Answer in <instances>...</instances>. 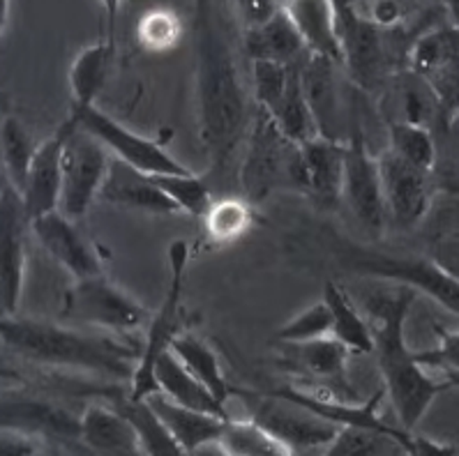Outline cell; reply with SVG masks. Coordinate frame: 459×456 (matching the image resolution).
<instances>
[{"mask_svg": "<svg viewBox=\"0 0 459 456\" xmlns=\"http://www.w3.org/2000/svg\"><path fill=\"white\" fill-rule=\"evenodd\" d=\"M196 107L208 159L220 171L249 125L247 92L217 0H196Z\"/></svg>", "mask_w": 459, "mask_h": 456, "instance_id": "cell-1", "label": "cell"}, {"mask_svg": "<svg viewBox=\"0 0 459 456\" xmlns=\"http://www.w3.org/2000/svg\"><path fill=\"white\" fill-rule=\"evenodd\" d=\"M416 297L418 293L413 288L394 284L388 293H377L365 300L385 397L393 403L397 425L404 431H416L432 403L441 394L459 387V374L434 378L418 360L416 350H411L406 344V318Z\"/></svg>", "mask_w": 459, "mask_h": 456, "instance_id": "cell-2", "label": "cell"}, {"mask_svg": "<svg viewBox=\"0 0 459 456\" xmlns=\"http://www.w3.org/2000/svg\"><path fill=\"white\" fill-rule=\"evenodd\" d=\"M0 344L26 362L116 381H130L139 360V348L120 339L35 318L0 316Z\"/></svg>", "mask_w": 459, "mask_h": 456, "instance_id": "cell-3", "label": "cell"}, {"mask_svg": "<svg viewBox=\"0 0 459 456\" xmlns=\"http://www.w3.org/2000/svg\"><path fill=\"white\" fill-rule=\"evenodd\" d=\"M330 249L342 270H349L358 277L384 280L388 284H404L459 316V280L443 268L437 258L384 252L340 236L333 237Z\"/></svg>", "mask_w": 459, "mask_h": 456, "instance_id": "cell-4", "label": "cell"}, {"mask_svg": "<svg viewBox=\"0 0 459 456\" xmlns=\"http://www.w3.org/2000/svg\"><path fill=\"white\" fill-rule=\"evenodd\" d=\"M240 164V187L249 203H261L275 192L307 194L303 143L289 139L271 113L256 107Z\"/></svg>", "mask_w": 459, "mask_h": 456, "instance_id": "cell-5", "label": "cell"}, {"mask_svg": "<svg viewBox=\"0 0 459 456\" xmlns=\"http://www.w3.org/2000/svg\"><path fill=\"white\" fill-rule=\"evenodd\" d=\"M189 245L185 240H176L169 245L167 261H169V284L164 300L157 309V314H151V321L146 325V339L139 348V360H136L134 374L130 378V399H146L157 392L155 383V365L157 357L171 346L173 337L180 332L178 316L180 302H183L185 280H187L189 265Z\"/></svg>", "mask_w": 459, "mask_h": 456, "instance_id": "cell-6", "label": "cell"}, {"mask_svg": "<svg viewBox=\"0 0 459 456\" xmlns=\"http://www.w3.org/2000/svg\"><path fill=\"white\" fill-rule=\"evenodd\" d=\"M63 318L111 332H134L146 330L151 312L102 272L74 280L63 302Z\"/></svg>", "mask_w": 459, "mask_h": 456, "instance_id": "cell-7", "label": "cell"}, {"mask_svg": "<svg viewBox=\"0 0 459 456\" xmlns=\"http://www.w3.org/2000/svg\"><path fill=\"white\" fill-rule=\"evenodd\" d=\"M233 399L247 403L252 410L249 417L259 422L273 438L287 447L289 454L300 450H324L335 441L340 426L328 419L314 415L312 410L298 406V403L273 394L271 390L255 392L233 385Z\"/></svg>", "mask_w": 459, "mask_h": 456, "instance_id": "cell-8", "label": "cell"}, {"mask_svg": "<svg viewBox=\"0 0 459 456\" xmlns=\"http://www.w3.org/2000/svg\"><path fill=\"white\" fill-rule=\"evenodd\" d=\"M111 152L86 129L74 125L63 151V176H60L58 210L70 219L79 221L88 215L95 199H100L107 177Z\"/></svg>", "mask_w": 459, "mask_h": 456, "instance_id": "cell-9", "label": "cell"}, {"mask_svg": "<svg viewBox=\"0 0 459 456\" xmlns=\"http://www.w3.org/2000/svg\"><path fill=\"white\" fill-rule=\"evenodd\" d=\"M342 201L369 236H381L388 224L381 194L378 159L369 152L365 134L353 111L351 129L344 141V176H342Z\"/></svg>", "mask_w": 459, "mask_h": 456, "instance_id": "cell-10", "label": "cell"}, {"mask_svg": "<svg viewBox=\"0 0 459 456\" xmlns=\"http://www.w3.org/2000/svg\"><path fill=\"white\" fill-rule=\"evenodd\" d=\"M30 219L22 192L10 180L0 183V316H14L26 281V236Z\"/></svg>", "mask_w": 459, "mask_h": 456, "instance_id": "cell-11", "label": "cell"}, {"mask_svg": "<svg viewBox=\"0 0 459 456\" xmlns=\"http://www.w3.org/2000/svg\"><path fill=\"white\" fill-rule=\"evenodd\" d=\"M76 125L86 129L88 134H92L107 148L116 159L130 164V167L139 168L143 173H180L189 171L185 164H180L176 157L169 155L162 145L157 141L148 139V136L139 134L134 129L125 127L116 118H111L108 113L100 111L98 107H88L82 111H67Z\"/></svg>", "mask_w": 459, "mask_h": 456, "instance_id": "cell-12", "label": "cell"}, {"mask_svg": "<svg viewBox=\"0 0 459 456\" xmlns=\"http://www.w3.org/2000/svg\"><path fill=\"white\" fill-rule=\"evenodd\" d=\"M378 159L381 194H384L385 217L397 228H416L432 208L434 180L432 173L413 167L385 148Z\"/></svg>", "mask_w": 459, "mask_h": 456, "instance_id": "cell-13", "label": "cell"}, {"mask_svg": "<svg viewBox=\"0 0 459 456\" xmlns=\"http://www.w3.org/2000/svg\"><path fill=\"white\" fill-rule=\"evenodd\" d=\"M349 350L335 337H321L303 344H281L280 365L293 371L300 381L316 385L314 390L344 399H360L349 381Z\"/></svg>", "mask_w": 459, "mask_h": 456, "instance_id": "cell-14", "label": "cell"}, {"mask_svg": "<svg viewBox=\"0 0 459 456\" xmlns=\"http://www.w3.org/2000/svg\"><path fill=\"white\" fill-rule=\"evenodd\" d=\"M342 38V65L362 90H374L390 63V28L378 26L369 14L353 12L337 22Z\"/></svg>", "mask_w": 459, "mask_h": 456, "instance_id": "cell-15", "label": "cell"}, {"mask_svg": "<svg viewBox=\"0 0 459 456\" xmlns=\"http://www.w3.org/2000/svg\"><path fill=\"white\" fill-rule=\"evenodd\" d=\"M0 429L17 431L42 443H79V415L38 397L0 399Z\"/></svg>", "mask_w": 459, "mask_h": 456, "instance_id": "cell-16", "label": "cell"}, {"mask_svg": "<svg viewBox=\"0 0 459 456\" xmlns=\"http://www.w3.org/2000/svg\"><path fill=\"white\" fill-rule=\"evenodd\" d=\"M74 125L76 120L67 113L65 120L54 129V134L39 141L38 148H35V155L26 173V183L22 187V199L28 219H35L44 212L58 210L63 151H65V141Z\"/></svg>", "mask_w": 459, "mask_h": 456, "instance_id": "cell-17", "label": "cell"}, {"mask_svg": "<svg viewBox=\"0 0 459 456\" xmlns=\"http://www.w3.org/2000/svg\"><path fill=\"white\" fill-rule=\"evenodd\" d=\"M30 231L51 258L74 280H86L92 274H102L104 265L91 242L74 226V219L65 217L60 210L44 212L30 219Z\"/></svg>", "mask_w": 459, "mask_h": 456, "instance_id": "cell-18", "label": "cell"}, {"mask_svg": "<svg viewBox=\"0 0 459 456\" xmlns=\"http://www.w3.org/2000/svg\"><path fill=\"white\" fill-rule=\"evenodd\" d=\"M300 83L319 127V136L333 141H346L351 120L342 111V92L337 88V63L321 56L307 54L300 63ZM353 118V113H351Z\"/></svg>", "mask_w": 459, "mask_h": 456, "instance_id": "cell-19", "label": "cell"}, {"mask_svg": "<svg viewBox=\"0 0 459 456\" xmlns=\"http://www.w3.org/2000/svg\"><path fill=\"white\" fill-rule=\"evenodd\" d=\"M100 199L116 205V208L136 210V212H148V215H180L176 203L157 187L151 173L139 171V168L130 167L116 157H111Z\"/></svg>", "mask_w": 459, "mask_h": 456, "instance_id": "cell-20", "label": "cell"}, {"mask_svg": "<svg viewBox=\"0 0 459 456\" xmlns=\"http://www.w3.org/2000/svg\"><path fill=\"white\" fill-rule=\"evenodd\" d=\"M281 10L298 30L309 54L342 65V38L337 12L330 0H284Z\"/></svg>", "mask_w": 459, "mask_h": 456, "instance_id": "cell-21", "label": "cell"}, {"mask_svg": "<svg viewBox=\"0 0 459 456\" xmlns=\"http://www.w3.org/2000/svg\"><path fill=\"white\" fill-rule=\"evenodd\" d=\"M146 399L151 401L155 413L160 415L169 434L173 435V441L178 443L183 454H187V452L217 450V441H220L227 419L220 417V415L180 406V403L164 397L162 392H155Z\"/></svg>", "mask_w": 459, "mask_h": 456, "instance_id": "cell-22", "label": "cell"}, {"mask_svg": "<svg viewBox=\"0 0 459 456\" xmlns=\"http://www.w3.org/2000/svg\"><path fill=\"white\" fill-rule=\"evenodd\" d=\"M79 443L102 454H141L139 435L116 406L88 403L79 415Z\"/></svg>", "mask_w": 459, "mask_h": 456, "instance_id": "cell-23", "label": "cell"}, {"mask_svg": "<svg viewBox=\"0 0 459 456\" xmlns=\"http://www.w3.org/2000/svg\"><path fill=\"white\" fill-rule=\"evenodd\" d=\"M307 196L324 208H333L342 201V176H344V141L325 136L303 143Z\"/></svg>", "mask_w": 459, "mask_h": 456, "instance_id": "cell-24", "label": "cell"}, {"mask_svg": "<svg viewBox=\"0 0 459 456\" xmlns=\"http://www.w3.org/2000/svg\"><path fill=\"white\" fill-rule=\"evenodd\" d=\"M155 383L157 392H162L164 397L180 403V406L204 410V413L220 415V417L224 419L231 417L229 406L217 401L215 394H212L211 390H208V387H205L204 383L178 360V355L173 353L171 348H167L160 357H157Z\"/></svg>", "mask_w": 459, "mask_h": 456, "instance_id": "cell-25", "label": "cell"}, {"mask_svg": "<svg viewBox=\"0 0 459 456\" xmlns=\"http://www.w3.org/2000/svg\"><path fill=\"white\" fill-rule=\"evenodd\" d=\"M245 51L252 60H273L281 65H300L309 54L284 10L264 26L245 30Z\"/></svg>", "mask_w": 459, "mask_h": 456, "instance_id": "cell-26", "label": "cell"}, {"mask_svg": "<svg viewBox=\"0 0 459 456\" xmlns=\"http://www.w3.org/2000/svg\"><path fill=\"white\" fill-rule=\"evenodd\" d=\"M116 42L100 38L98 42L88 44L82 48L70 67V92H72V111L95 107L108 79L111 60H114Z\"/></svg>", "mask_w": 459, "mask_h": 456, "instance_id": "cell-27", "label": "cell"}, {"mask_svg": "<svg viewBox=\"0 0 459 456\" xmlns=\"http://www.w3.org/2000/svg\"><path fill=\"white\" fill-rule=\"evenodd\" d=\"M324 300L333 314V337L353 355L374 353V334L369 321L360 314L353 300L337 281L324 284Z\"/></svg>", "mask_w": 459, "mask_h": 456, "instance_id": "cell-28", "label": "cell"}, {"mask_svg": "<svg viewBox=\"0 0 459 456\" xmlns=\"http://www.w3.org/2000/svg\"><path fill=\"white\" fill-rule=\"evenodd\" d=\"M169 348L178 355V360L183 362V365L187 366V369L192 371L212 394H215L217 401L229 406V401L233 399V385L227 381V376H224L215 350L205 344L204 339L187 332V330H180V332L173 337Z\"/></svg>", "mask_w": 459, "mask_h": 456, "instance_id": "cell-29", "label": "cell"}, {"mask_svg": "<svg viewBox=\"0 0 459 456\" xmlns=\"http://www.w3.org/2000/svg\"><path fill=\"white\" fill-rule=\"evenodd\" d=\"M300 67V65H298ZM296 67L291 81H289L287 90L280 97V102L271 108V118L275 120L277 127L289 136V139L298 141V143H307V141L319 136V127L312 116V108L307 104V97L303 92V83H300V70ZM265 111V108H264Z\"/></svg>", "mask_w": 459, "mask_h": 456, "instance_id": "cell-30", "label": "cell"}, {"mask_svg": "<svg viewBox=\"0 0 459 456\" xmlns=\"http://www.w3.org/2000/svg\"><path fill=\"white\" fill-rule=\"evenodd\" d=\"M394 90H397V107H400L404 123L425 125V127L432 129L441 123V102H438L432 83L425 76L409 70L406 74L397 76Z\"/></svg>", "mask_w": 459, "mask_h": 456, "instance_id": "cell-31", "label": "cell"}, {"mask_svg": "<svg viewBox=\"0 0 459 456\" xmlns=\"http://www.w3.org/2000/svg\"><path fill=\"white\" fill-rule=\"evenodd\" d=\"M116 409L134 426L136 435H139L141 454H183L178 443L173 441V435L169 434L148 399L125 397L123 401L116 403Z\"/></svg>", "mask_w": 459, "mask_h": 456, "instance_id": "cell-32", "label": "cell"}, {"mask_svg": "<svg viewBox=\"0 0 459 456\" xmlns=\"http://www.w3.org/2000/svg\"><path fill=\"white\" fill-rule=\"evenodd\" d=\"M201 219L211 245H231L252 228L255 217L247 199H212Z\"/></svg>", "mask_w": 459, "mask_h": 456, "instance_id": "cell-33", "label": "cell"}, {"mask_svg": "<svg viewBox=\"0 0 459 456\" xmlns=\"http://www.w3.org/2000/svg\"><path fill=\"white\" fill-rule=\"evenodd\" d=\"M217 452L221 454H240V456H277L289 454V450L277 438H273L259 422L255 419H236L229 417L224 422Z\"/></svg>", "mask_w": 459, "mask_h": 456, "instance_id": "cell-34", "label": "cell"}, {"mask_svg": "<svg viewBox=\"0 0 459 456\" xmlns=\"http://www.w3.org/2000/svg\"><path fill=\"white\" fill-rule=\"evenodd\" d=\"M38 143L33 141L30 132L23 127L17 116H3L0 120V161L5 167V176L14 187L22 192L26 183V173L30 167V159L35 155Z\"/></svg>", "mask_w": 459, "mask_h": 456, "instance_id": "cell-35", "label": "cell"}, {"mask_svg": "<svg viewBox=\"0 0 459 456\" xmlns=\"http://www.w3.org/2000/svg\"><path fill=\"white\" fill-rule=\"evenodd\" d=\"M388 151H393L394 155L413 167L432 173L434 159H437L434 129L425 127V125L393 120L388 123Z\"/></svg>", "mask_w": 459, "mask_h": 456, "instance_id": "cell-36", "label": "cell"}, {"mask_svg": "<svg viewBox=\"0 0 459 456\" xmlns=\"http://www.w3.org/2000/svg\"><path fill=\"white\" fill-rule=\"evenodd\" d=\"M437 159H434V187L459 196V113H446L434 127Z\"/></svg>", "mask_w": 459, "mask_h": 456, "instance_id": "cell-37", "label": "cell"}, {"mask_svg": "<svg viewBox=\"0 0 459 456\" xmlns=\"http://www.w3.org/2000/svg\"><path fill=\"white\" fill-rule=\"evenodd\" d=\"M151 177L157 183V187L176 203L180 215L201 217L212 203L211 185L205 183L201 176H196L192 168L180 173H155Z\"/></svg>", "mask_w": 459, "mask_h": 456, "instance_id": "cell-38", "label": "cell"}, {"mask_svg": "<svg viewBox=\"0 0 459 456\" xmlns=\"http://www.w3.org/2000/svg\"><path fill=\"white\" fill-rule=\"evenodd\" d=\"M459 58V28H437L422 32L409 48L411 70L427 76L434 70Z\"/></svg>", "mask_w": 459, "mask_h": 456, "instance_id": "cell-39", "label": "cell"}, {"mask_svg": "<svg viewBox=\"0 0 459 456\" xmlns=\"http://www.w3.org/2000/svg\"><path fill=\"white\" fill-rule=\"evenodd\" d=\"M183 38V23L178 14L164 7L143 12V16L136 23V42L148 54H167Z\"/></svg>", "mask_w": 459, "mask_h": 456, "instance_id": "cell-40", "label": "cell"}, {"mask_svg": "<svg viewBox=\"0 0 459 456\" xmlns=\"http://www.w3.org/2000/svg\"><path fill=\"white\" fill-rule=\"evenodd\" d=\"M321 337H333V314L324 297L303 312H298L291 321L277 330L280 344H303V341H314Z\"/></svg>", "mask_w": 459, "mask_h": 456, "instance_id": "cell-41", "label": "cell"}, {"mask_svg": "<svg viewBox=\"0 0 459 456\" xmlns=\"http://www.w3.org/2000/svg\"><path fill=\"white\" fill-rule=\"evenodd\" d=\"M298 65H281L273 60H252V86L256 107L271 111L287 90Z\"/></svg>", "mask_w": 459, "mask_h": 456, "instance_id": "cell-42", "label": "cell"}, {"mask_svg": "<svg viewBox=\"0 0 459 456\" xmlns=\"http://www.w3.org/2000/svg\"><path fill=\"white\" fill-rule=\"evenodd\" d=\"M438 346L429 350H420L418 360L432 369H446L450 374H459V330L437 328Z\"/></svg>", "mask_w": 459, "mask_h": 456, "instance_id": "cell-43", "label": "cell"}, {"mask_svg": "<svg viewBox=\"0 0 459 456\" xmlns=\"http://www.w3.org/2000/svg\"><path fill=\"white\" fill-rule=\"evenodd\" d=\"M425 79L432 83L434 92H437L443 116L446 113H459V58L450 60L448 65L434 70Z\"/></svg>", "mask_w": 459, "mask_h": 456, "instance_id": "cell-44", "label": "cell"}, {"mask_svg": "<svg viewBox=\"0 0 459 456\" xmlns=\"http://www.w3.org/2000/svg\"><path fill=\"white\" fill-rule=\"evenodd\" d=\"M236 7L245 23V30H249V28H259L265 22H271L281 10V3L277 0H236Z\"/></svg>", "mask_w": 459, "mask_h": 456, "instance_id": "cell-45", "label": "cell"}, {"mask_svg": "<svg viewBox=\"0 0 459 456\" xmlns=\"http://www.w3.org/2000/svg\"><path fill=\"white\" fill-rule=\"evenodd\" d=\"M42 450V441H38V438L0 429V454H38Z\"/></svg>", "mask_w": 459, "mask_h": 456, "instance_id": "cell-46", "label": "cell"}, {"mask_svg": "<svg viewBox=\"0 0 459 456\" xmlns=\"http://www.w3.org/2000/svg\"><path fill=\"white\" fill-rule=\"evenodd\" d=\"M432 258H437L443 268L459 280V240H443L434 247Z\"/></svg>", "mask_w": 459, "mask_h": 456, "instance_id": "cell-47", "label": "cell"}, {"mask_svg": "<svg viewBox=\"0 0 459 456\" xmlns=\"http://www.w3.org/2000/svg\"><path fill=\"white\" fill-rule=\"evenodd\" d=\"M120 3L123 0H100L104 14H107V39L116 42V22H118Z\"/></svg>", "mask_w": 459, "mask_h": 456, "instance_id": "cell-48", "label": "cell"}, {"mask_svg": "<svg viewBox=\"0 0 459 456\" xmlns=\"http://www.w3.org/2000/svg\"><path fill=\"white\" fill-rule=\"evenodd\" d=\"M333 3V7H335L337 12V22L340 19H344V16L353 14V12H360V7H358V0H330Z\"/></svg>", "mask_w": 459, "mask_h": 456, "instance_id": "cell-49", "label": "cell"}, {"mask_svg": "<svg viewBox=\"0 0 459 456\" xmlns=\"http://www.w3.org/2000/svg\"><path fill=\"white\" fill-rule=\"evenodd\" d=\"M7 16H10V0H0V35L7 26Z\"/></svg>", "mask_w": 459, "mask_h": 456, "instance_id": "cell-50", "label": "cell"}, {"mask_svg": "<svg viewBox=\"0 0 459 456\" xmlns=\"http://www.w3.org/2000/svg\"><path fill=\"white\" fill-rule=\"evenodd\" d=\"M0 378H3V381H19V374L14 369H10V366L5 365V362L0 360Z\"/></svg>", "mask_w": 459, "mask_h": 456, "instance_id": "cell-51", "label": "cell"}]
</instances>
